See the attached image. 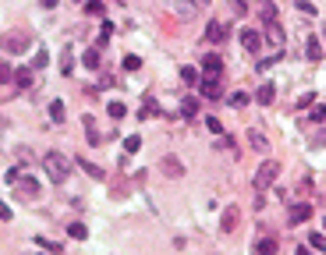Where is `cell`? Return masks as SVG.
I'll use <instances>...</instances> for the list:
<instances>
[{"label":"cell","mask_w":326,"mask_h":255,"mask_svg":"<svg viewBox=\"0 0 326 255\" xmlns=\"http://www.w3.org/2000/svg\"><path fill=\"white\" fill-rule=\"evenodd\" d=\"M276 174H280V166H276L273 160H266V163L259 166V174H256V181H252V184H256V192L262 195V192H266V188H270V184L276 181Z\"/></svg>","instance_id":"cell-5"},{"label":"cell","mask_w":326,"mask_h":255,"mask_svg":"<svg viewBox=\"0 0 326 255\" xmlns=\"http://www.w3.org/2000/svg\"><path fill=\"white\" fill-rule=\"evenodd\" d=\"M8 82H14V68L4 60V64H0V85H8Z\"/></svg>","instance_id":"cell-28"},{"label":"cell","mask_w":326,"mask_h":255,"mask_svg":"<svg viewBox=\"0 0 326 255\" xmlns=\"http://www.w3.org/2000/svg\"><path fill=\"white\" fill-rule=\"evenodd\" d=\"M308 120L322 124V120H326V103H312V117H308Z\"/></svg>","instance_id":"cell-26"},{"label":"cell","mask_w":326,"mask_h":255,"mask_svg":"<svg viewBox=\"0 0 326 255\" xmlns=\"http://www.w3.org/2000/svg\"><path fill=\"white\" fill-rule=\"evenodd\" d=\"M11 216H14V212H11V206H8V202H0V220H4V224H8Z\"/></svg>","instance_id":"cell-40"},{"label":"cell","mask_w":326,"mask_h":255,"mask_svg":"<svg viewBox=\"0 0 326 255\" xmlns=\"http://www.w3.org/2000/svg\"><path fill=\"white\" fill-rule=\"evenodd\" d=\"M206 39H210V42H224V39H227V25H224V22H210Z\"/></svg>","instance_id":"cell-13"},{"label":"cell","mask_w":326,"mask_h":255,"mask_svg":"<svg viewBox=\"0 0 326 255\" xmlns=\"http://www.w3.org/2000/svg\"><path fill=\"white\" fill-rule=\"evenodd\" d=\"M82 60H86V68H89V71H100V68H103V60H100V46L86 50V57H82Z\"/></svg>","instance_id":"cell-18"},{"label":"cell","mask_w":326,"mask_h":255,"mask_svg":"<svg viewBox=\"0 0 326 255\" xmlns=\"http://www.w3.org/2000/svg\"><path fill=\"white\" fill-rule=\"evenodd\" d=\"M181 78H184L188 85H198V71H195V68H181Z\"/></svg>","instance_id":"cell-32"},{"label":"cell","mask_w":326,"mask_h":255,"mask_svg":"<svg viewBox=\"0 0 326 255\" xmlns=\"http://www.w3.org/2000/svg\"><path fill=\"white\" fill-rule=\"evenodd\" d=\"M43 8L50 11V8H57V0H43Z\"/></svg>","instance_id":"cell-44"},{"label":"cell","mask_w":326,"mask_h":255,"mask_svg":"<svg viewBox=\"0 0 326 255\" xmlns=\"http://www.w3.org/2000/svg\"><path fill=\"white\" fill-rule=\"evenodd\" d=\"M0 46H4L8 54H25L32 46V32H4L0 36Z\"/></svg>","instance_id":"cell-2"},{"label":"cell","mask_w":326,"mask_h":255,"mask_svg":"<svg viewBox=\"0 0 326 255\" xmlns=\"http://www.w3.org/2000/svg\"><path fill=\"white\" fill-rule=\"evenodd\" d=\"M192 8H195V11H202V8H210V0H192Z\"/></svg>","instance_id":"cell-43"},{"label":"cell","mask_w":326,"mask_h":255,"mask_svg":"<svg viewBox=\"0 0 326 255\" xmlns=\"http://www.w3.org/2000/svg\"><path fill=\"white\" fill-rule=\"evenodd\" d=\"M138 68H142V57L128 54V57H124V71H138Z\"/></svg>","instance_id":"cell-31"},{"label":"cell","mask_w":326,"mask_h":255,"mask_svg":"<svg viewBox=\"0 0 326 255\" xmlns=\"http://www.w3.org/2000/svg\"><path fill=\"white\" fill-rule=\"evenodd\" d=\"M50 120H54V124H64V120H68V110H64V103H60V100H54V103H50Z\"/></svg>","instance_id":"cell-19"},{"label":"cell","mask_w":326,"mask_h":255,"mask_svg":"<svg viewBox=\"0 0 326 255\" xmlns=\"http://www.w3.org/2000/svg\"><path fill=\"white\" fill-rule=\"evenodd\" d=\"M138 149H142V138H138V135L124 138V152H138Z\"/></svg>","instance_id":"cell-34"},{"label":"cell","mask_w":326,"mask_h":255,"mask_svg":"<svg viewBox=\"0 0 326 255\" xmlns=\"http://www.w3.org/2000/svg\"><path fill=\"white\" fill-rule=\"evenodd\" d=\"M46 60H50V57H46V50H43V54H36V60H32V68H46Z\"/></svg>","instance_id":"cell-41"},{"label":"cell","mask_w":326,"mask_h":255,"mask_svg":"<svg viewBox=\"0 0 326 255\" xmlns=\"http://www.w3.org/2000/svg\"><path fill=\"white\" fill-rule=\"evenodd\" d=\"M322 227H326V220H322Z\"/></svg>","instance_id":"cell-46"},{"label":"cell","mask_w":326,"mask_h":255,"mask_svg":"<svg viewBox=\"0 0 326 255\" xmlns=\"http://www.w3.org/2000/svg\"><path fill=\"white\" fill-rule=\"evenodd\" d=\"M86 124V135H89V146H100V128H96V117H82Z\"/></svg>","instance_id":"cell-16"},{"label":"cell","mask_w":326,"mask_h":255,"mask_svg":"<svg viewBox=\"0 0 326 255\" xmlns=\"http://www.w3.org/2000/svg\"><path fill=\"white\" fill-rule=\"evenodd\" d=\"M294 8H298L302 14H308V18L316 14V4H308V0H294Z\"/></svg>","instance_id":"cell-35"},{"label":"cell","mask_w":326,"mask_h":255,"mask_svg":"<svg viewBox=\"0 0 326 255\" xmlns=\"http://www.w3.org/2000/svg\"><path fill=\"white\" fill-rule=\"evenodd\" d=\"M312 103H316V92H302L298 96V110H308Z\"/></svg>","instance_id":"cell-33"},{"label":"cell","mask_w":326,"mask_h":255,"mask_svg":"<svg viewBox=\"0 0 326 255\" xmlns=\"http://www.w3.org/2000/svg\"><path fill=\"white\" fill-rule=\"evenodd\" d=\"M308 248H312V252H326V234H312V238H308Z\"/></svg>","instance_id":"cell-27"},{"label":"cell","mask_w":326,"mask_h":255,"mask_svg":"<svg viewBox=\"0 0 326 255\" xmlns=\"http://www.w3.org/2000/svg\"><path fill=\"white\" fill-rule=\"evenodd\" d=\"M86 11H89L92 18H100V14L106 11V4H103V0H86Z\"/></svg>","instance_id":"cell-24"},{"label":"cell","mask_w":326,"mask_h":255,"mask_svg":"<svg viewBox=\"0 0 326 255\" xmlns=\"http://www.w3.org/2000/svg\"><path fill=\"white\" fill-rule=\"evenodd\" d=\"M262 42H270V46H273V57H276V60L284 57V42H288V39H284V28L276 25V18L266 22V36H262Z\"/></svg>","instance_id":"cell-4"},{"label":"cell","mask_w":326,"mask_h":255,"mask_svg":"<svg viewBox=\"0 0 326 255\" xmlns=\"http://www.w3.org/2000/svg\"><path fill=\"white\" fill-rule=\"evenodd\" d=\"M206 128H210V132H213V135H224V124H220L216 117H210V120H206Z\"/></svg>","instance_id":"cell-38"},{"label":"cell","mask_w":326,"mask_h":255,"mask_svg":"<svg viewBox=\"0 0 326 255\" xmlns=\"http://www.w3.org/2000/svg\"><path fill=\"white\" fill-rule=\"evenodd\" d=\"M238 224H241V209H238V206H227L224 216H220V230H224V234H234Z\"/></svg>","instance_id":"cell-6"},{"label":"cell","mask_w":326,"mask_h":255,"mask_svg":"<svg viewBox=\"0 0 326 255\" xmlns=\"http://www.w3.org/2000/svg\"><path fill=\"white\" fill-rule=\"evenodd\" d=\"M248 146H252L256 152H266V149H270V142H266L262 132H248Z\"/></svg>","instance_id":"cell-20"},{"label":"cell","mask_w":326,"mask_h":255,"mask_svg":"<svg viewBox=\"0 0 326 255\" xmlns=\"http://www.w3.org/2000/svg\"><path fill=\"white\" fill-rule=\"evenodd\" d=\"M74 163H78V166H82V170H86V174H89V178H92V181H103V170H100V166H96V163H89V160H82V156H78V160H74Z\"/></svg>","instance_id":"cell-17"},{"label":"cell","mask_w":326,"mask_h":255,"mask_svg":"<svg viewBox=\"0 0 326 255\" xmlns=\"http://www.w3.org/2000/svg\"><path fill=\"white\" fill-rule=\"evenodd\" d=\"M198 89H202V96H206V100H220V96H224V89H220V74H206Z\"/></svg>","instance_id":"cell-7"},{"label":"cell","mask_w":326,"mask_h":255,"mask_svg":"<svg viewBox=\"0 0 326 255\" xmlns=\"http://www.w3.org/2000/svg\"><path fill=\"white\" fill-rule=\"evenodd\" d=\"M198 114V100H184L181 103V117H195Z\"/></svg>","instance_id":"cell-25"},{"label":"cell","mask_w":326,"mask_h":255,"mask_svg":"<svg viewBox=\"0 0 326 255\" xmlns=\"http://www.w3.org/2000/svg\"><path fill=\"white\" fill-rule=\"evenodd\" d=\"M202 71H206V74H220V71H224V60H220L216 54H210V57H202Z\"/></svg>","instance_id":"cell-15"},{"label":"cell","mask_w":326,"mask_h":255,"mask_svg":"<svg viewBox=\"0 0 326 255\" xmlns=\"http://www.w3.org/2000/svg\"><path fill=\"white\" fill-rule=\"evenodd\" d=\"M308 216H312V206H308V202H302V206H294V209H291V216H288V220H291V224H305Z\"/></svg>","instance_id":"cell-14"},{"label":"cell","mask_w":326,"mask_h":255,"mask_svg":"<svg viewBox=\"0 0 326 255\" xmlns=\"http://www.w3.org/2000/svg\"><path fill=\"white\" fill-rule=\"evenodd\" d=\"M312 146H326V132H319V135H312Z\"/></svg>","instance_id":"cell-42"},{"label":"cell","mask_w":326,"mask_h":255,"mask_svg":"<svg viewBox=\"0 0 326 255\" xmlns=\"http://www.w3.org/2000/svg\"><path fill=\"white\" fill-rule=\"evenodd\" d=\"M259 14H262V22H273L276 18V4L273 0H259Z\"/></svg>","instance_id":"cell-21"},{"label":"cell","mask_w":326,"mask_h":255,"mask_svg":"<svg viewBox=\"0 0 326 255\" xmlns=\"http://www.w3.org/2000/svg\"><path fill=\"white\" fill-rule=\"evenodd\" d=\"M36 244L46 248V252H60V244H57V241H46V238H36Z\"/></svg>","instance_id":"cell-36"},{"label":"cell","mask_w":326,"mask_h":255,"mask_svg":"<svg viewBox=\"0 0 326 255\" xmlns=\"http://www.w3.org/2000/svg\"><path fill=\"white\" fill-rule=\"evenodd\" d=\"M11 188H14L18 202H36V198H39V181L28 178V174H18V181H14Z\"/></svg>","instance_id":"cell-3"},{"label":"cell","mask_w":326,"mask_h":255,"mask_svg":"<svg viewBox=\"0 0 326 255\" xmlns=\"http://www.w3.org/2000/svg\"><path fill=\"white\" fill-rule=\"evenodd\" d=\"M273 100H276V85H273V82L259 85V92H256V103H259V106H270Z\"/></svg>","instance_id":"cell-11"},{"label":"cell","mask_w":326,"mask_h":255,"mask_svg":"<svg viewBox=\"0 0 326 255\" xmlns=\"http://www.w3.org/2000/svg\"><path fill=\"white\" fill-rule=\"evenodd\" d=\"M43 170H46V178H50L54 184H64L68 174L74 170V163H71L64 152H46V156H43Z\"/></svg>","instance_id":"cell-1"},{"label":"cell","mask_w":326,"mask_h":255,"mask_svg":"<svg viewBox=\"0 0 326 255\" xmlns=\"http://www.w3.org/2000/svg\"><path fill=\"white\" fill-rule=\"evenodd\" d=\"M241 46L248 50V54H259V50H262V36L252 32V28H244V32H241Z\"/></svg>","instance_id":"cell-9"},{"label":"cell","mask_w":326,"mask_h":255,"mask_svg":"<svg viewBox=\"0 0 326 255\" xmlns=\"http://www.w3.org/2000/svg\"><path fill=\"white\" fill-rule=\"evenodd\" d=\"M160 174H167V178H181L184 174V163L178 156H163L160 160Z\"/></svg>","instance_id":"cell-8"},{"label":"cell","mask_w":326,"mask_h":255,"mask_svg":"<svg viewBox=\"0 0 326 255\" xmlns=\"http://www.w3.org/2000/svg\"><path fill=\"white\" fill-rule=\"evenodd\" d=\"M110 32H114V25H110V22H103V28H100V39H96V46H106Z\"/></svg>","instance_id":"cell-30"},{"label":"cell","mask_w":326,"mask_h":255,"mask_svg":"<svg viewBox=\"0 0 326 255\" xmlns=\"http://www.w3.org/2000/svg\"><path fill=\"white\" fill-rule=\"evenodd\" d=\"M32 78H36V68H18L14 71V85H18V89H32Z\"/></svg>","instance_id":"cell-12"},{"label":"cell","mask_w":326,"mask_h":255,"mask_svg":"<svg viewBox=\"0 0 326 255\" xmlns=\"http://www.w3.org/2000/svg\"><path fill=\"white\" fill-rule=\"evenodd\" d=\"M68 234H71V238H78V241H86V238H89L86 224H71V227H68Z\"/></svg>","instance_id":"cell-29"},{"label":"cell","mask_w":326,"mask_h":255,"mask_svg":"<svg viewBox=\"0 0 326 255\" xmlns=\"http://www.w3.org/2000/svg\"><path fill=\"white\" fill-rule=\"evenodd\" d=\"M234 4H238V8H241V11H244V0H234Z\"/></svg>","instance_id":"cell-45"},{"label":"cell","mask_w":326,"mask_h":255,"mask_svg":"<svg viewBox=\"0 0 326 255\" xmlns=\"http://www.w3.org/2000/svg\"><path fill=\"white\" fill-rule=\"evenodd\" d=\"M305 57L316 64V60H322V42H319V36H308L305 39Z\"/></svg>","instance_id":"cell-10"},{"label":"cell","mask_w":326,"mask_h":255,"mask_svg":"<svg viewBox=\"0 0 326 255\" xmlns=\"http://www.w3.org/2000/svg\"><path fill=\"white\" fill-rule=\"evenodd\" d=\"M244 103H248V92H234L230 96V106H244Z\"/></svg>","instance_id":"cell-39"},{"label":"cell","mask_w":326,"mask_h":255,"mask_svg":"<svg viewBox=\"0 0 326 255\" xmlns=\"http://www.w3.org/2000/svg\"><path fill=\"white\" fill-rule=\"evenodd\" d=\"M156 114V100H146V106H142V120H149Z\"/></svg>","instance_id":"cell-37"},{"label":"cell","mask_w":326,"mask_h":255,"mask_svg":"<svg viewBox=\"0 0 326 255\" xmlns=\"http://www.w3.org/2000/svg\"><path fill=\"white\" fill-rule=\"evenodd\" d=\"M276 248H280V241H276V238H262V241L256 244V252H262V255H273Z\"/></svg>","instance_id":"cell-22"},{"label":"cell","mask_w":326,"mask_h":255,"mask_svg":"<svg viewBox=\"0 0 326 255\" xmlns=\"http://www.w3.org/2000/svg\"><path fill=\"white\" fill-rule=\"evenodd\" d=\"M106 114H110L114 120H124V117H128V106H124V103H117V100H114V103L106 106Z\"/></svg>","instance_id":"cell-23"}]
</instances>
